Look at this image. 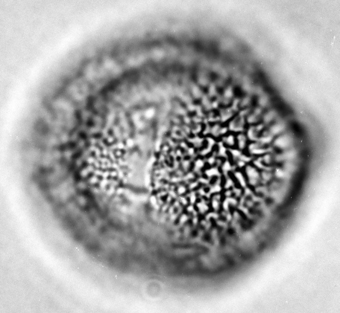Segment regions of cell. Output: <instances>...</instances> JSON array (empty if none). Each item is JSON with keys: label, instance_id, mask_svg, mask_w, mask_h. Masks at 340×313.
<instances>
[{"label": "cell", "instance_id": "2", "mask_svg": "<svg viewBox=\"0 0 340 313\" xmlns=\"http://www.w3.org/2000/svg\"><path fill=\"white\" fill-rule=\"evenodd\" d=\"M283 129V126L280 124L274 125L271 129V133L272 134H278Z\"/></svg>", "mask_w": 340, "mask_h": 313}, {"label": "cell", "instance_id": "1", "mask_svg": "<svg viewBox=\"0 0 340 313\" xmlns=\"http://www.w3.org/2000/svg\"><path fill=\"white\" fill-rule=\"evenodd\" d=\"M289 142H290L289 138L285 136H282L281 137H278L275 141L274 144L275 145L278 147V148H285L290 144Z\"/></svg>", "mask_w": 340, "mask_h": 313}]
</instances>
